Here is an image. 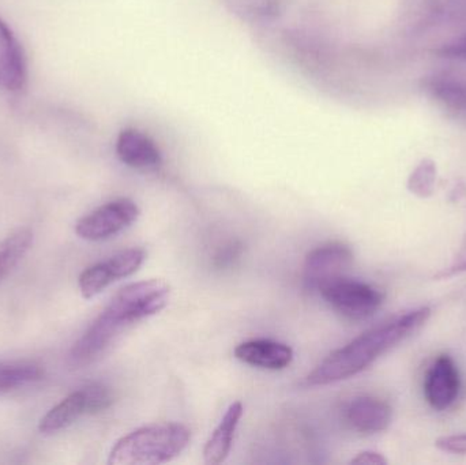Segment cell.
Instances as JSON below:
<instances>
[{
    "instance_id": "cell-15",
    "label": "cell",
    "mask_w": 466,
    "mask_h": 465,
    "mask_svg": "<svg viewBox=\"0 0 466 465\" xmlns=\"http://www.w3.org/2000/svg\"><path fill=\"white\" fill-rule=\"evenodd\" d=\"M427 92L446 111L457 116L466 115V84L449 76H434L426 82Z\"/></svg>"
},
{
    "instance_id": "cell-18",
    "label": "cell",
    "mask_w": 466,
    "mask_h": 465,
    "mask_svg": "<svg viewBox=\"0 0 466 465\" xmlns=\"http://www.w3.org/2000/svg\"><path fill=\"white\" fill-rule=\"evenodd\" d=\"M437 177V164L430 158H424L410 175L408 190L419 198H430L434 196Z\"/></svg>"
},
{
    "instance_id": "cell-8",
    "label": "cell",
    "mask_w": 466,
    "mask_h": 465,
    "mask_svg": "<svg viewBox=\"0 0 466 465\" xmlns=\"http://www.w3.org/2000/svg\"><path fill=\"white\" fill-rule=\"evenodd\" d=\"M459 369L449 355H441L424 379V396L430 406L437 411H445L456 403L459 398Z\"/></svg>"
},
{
    "instance_id": "cell-1",
    "label": "cell",
    "mask_w": 466,
    "mask_h": 465,
    "mask_svg": "<svg viewBox=\"0 0 466 465\" xmlns=\"http://www.w3.org/2000/svg\"><path fill=\"white\" fill-rule=\"evenodd\" d=\"M169 297L171 286L160 278L137 281L123 287L74 344L71 349L74 362L85 365L100 357L126 329L164 310Z\"/></svg>"
},
{
    "instance_id": "cell-17",
    "label": "cell",
    "mask_w": 466,
    "mask_h": 465,
    "mask_svg": "<svg viewBox=\"0 0 466 465\" xmlns=\"http://www.w3.org/2000/svg\"><path fill=\"white\" fill-rule=\"evenodd\" d=\"M43 370L32 363H0V392L38 381Z\"/></svg>"
},
{
    "instance_id": "cell-20",
    "label": "cell",
    "mask_w": 466,
    "mask_h": 465,
    "mask_svg": "<svg viewBox=\"0 0 466 465\" xmlns=\"http://www.w3.org/2000/svg\"><path fill=\"white\" fill-rule=\"evenodd\" d=\"M438 450L453 455H466V434L441 437L435 442Z\"/></svg>"
},
{
    "instance_id": "cell-5",
    "label": "cell",
    "mask_w": 466,
    "mask_h": 465,
    "mask_svg": "<svg viewBox=\"0 0 466 465\" xmlns=\"http://www.w3.org/2000/svg\"><path fill=\"white\" fill-rule=\"evenodd\" d=\"M139 217V207L128 198L115 199L93 210L76 223L79 238L90 242H100L133 226Z\"/></svg>"
},
{
    "instance_id": "cell-12",
    "label": "cell",
    "mask_w": 466,
    "mask_h": 465,
    "mask_svg": "<svg viewBox=\"0 0 466 465\" xmlns=\"http://www.w3.org/2000/svg\"><path fill=\"white\" fill-rule=\"evenodd\" d=\"M235 357L246 365L277 371L284 370L292 363L293 349L279 341L258 339L238 344Z\"/></svg>"
},
{
    "instance_id": "cell-2",
    "label": "cell",
    "mask_w": 466,
    "mask_h": 465,
    "mask_svg": "<svg viewBox=\"0 0 466 465\" xmlns=\"http://www.w3.org/2000/svg\"><path fill=\"white\" fill-rule=\"evenodd\" d=\"M431 317V308H419L364 332L331 352L307 376L309 387H325L358 376L378 358L418 332Z\"/></svg>"
},
{
    "instance_id": "cell-13",
    "label": "cell",
    "mask_w": 466,
    "mask_h": 465,
    "mask_svg": "<svg viewBox=\"0 0 466 465\" xmlns=\"http://www.w3.org/2000/svg\"><path fill=\"white\" fill-rule=\"evenodd\" d=\"M243 412V404L240 401H236L229 406L220 425L216 428L205 445V463L218 465L227 460L231 453L233 440H235L236 430H238Z\"/></svg>"
},
{
    "instance_id": "cell-14",
    "label": "cell",
    "mask_w": 466,
    "mask_h": 465,
    "mask_svg": "<svg viewBox=\"0 0 466 465\" xmlns=\"http://www.w3.org/2000/svg\"><path fill=\"white\" fill-rule=\"evenodd\" d=\"M89 414V399H87L86 390L84 388V389L71 393L65 400L60 401L56 407H54L40 420L38 430L44 436H51V434L65 430L68 426L76 422L79 418Z\"/></svg>"
},
{
    "instance_id": "cell-21",
    "label": "cell",
    "mask_w": 466,
    "mask_h": 465,
    "mask_svg": "<svg viewBox=\"0 0 466 465\" xmlns=\"http://www.w3.org/2000/svg\"><path fill=\"white\" fill-rule=\"evenodd\" d=\"M437 54L440 55L441 57H446V59L466 62V33L465 35H460L456 40L451 41V43L441 46Z\"/></svg>"
},
{
    "instance_id": "cell-9",
    "label": "cell",
    "mask_w": 466,
    "mask_h": 465,
    "mask_svg": "<svg viewBox=\"0 0 466 465\" xmlns=\"http://www.w3.org/2000/svg\"><path fill=\"white\" fill-rule=\"evenodd\" d=\"M27 67L24 49L8 25L0 18V87L19 92L26 85Z\"/></svg>"
},
{
    "instance_id": "cell-7",
    "label": "cell",
    "mask_w": 466,
    "mask_h": 465,
    "mask_svg": "<svg viewBox=\"0 0 466 465\" xmlns=\"http://www.w3.org/2000/svg\"><path fill=\"white\" fill-rule=\"evenodd\" d=\"M353 262L350 246L330 242L319 246L307 254L304 261V283L309 288H319L326 281L344 276Z\"/></svg>"
},
{
    "instance_id": "cell-3",
    "label": "cell",
    "mask_w": 466,
    "mask_h": 465,
    "mask_svg": "<svg viewBox=\"0 0 466 465\" xmlns=\"http://www.w3.org/2000/svg\"><path fill=\"white\" fill-rule=\"evenodd\" d=\"M191 441L190 429L180 423H153L122 437L109 452V465L168 463L182 455Z\"/></svg>"
},
{
    "instance_id": "cell-10",
    "label": "cell",
    "mask_w": 466,
    "mask_h": 465,
    "mask_svg": "<svg viewBox=\"0 0 466 465\" xmlns=\"http://www.w3.org/2000/svg\"><path fill=\"white\" fill-rule=\"evenodd\" d=\"M391 418V407L386 401L371 396L353 399L345 409L348 425L363 436L382 433L390 426Z\"/></svg>"
},
{
    "instance_id": "cell-22",
    "label": "cell",
    "mask_w": 466,
    "mask_h": 465,
    "mask_svg": "<svg viewBox=\"0 0 466 465\" xmlns=\"http://www.w3.org/2000/svg\"><path fill=\"white\" fill-rule=\"evenodd\" d=\"M350 464L386 465L388 464V460H386L385 456L380 455V453L366 450V452L359 453L355 459H352Z\"/></svg>"
},
{
    "instance_id": "cell-6",
    "label": "cell",
    "mask_w": 466,
    "mask_h": 465,
    "mask_svg": "<svg viewBox=\"0 0 466 465\" xmlns=\"http://www.w3.org/2000/svg\"><path fill=\"white\" fill-rule=\"evenodd\" d=\"M147 254L141 248H127L106 261L85 269L79 276V291L85 299H92L115 281L130 278L144 264Z\"/></svg>"
},
{
    "instance_id": "cell-19",
    "label": "cell",
    "mask_w": 466,
    "mask_h": 465,
    "mask_svg": "<svg viewBox=\"0 0 466 465\" xmlns=\"http://www.w3.org/2000/svg\"><path fill=\"white\" fill-rule=\"evenodd\" d=\"M464 272H466V235L451 264L449 265L448 268H445V269L441 270V272L435 276V278H453V276L461 275V273Z\"/></svg>"
},
{
    "instance_id": "cell-4",
    "label": "cell",
    "mask_w": 466,
    "mask_h": 465,
    "mask_svg": "<svg viewBox=\"0 0 466 465\" xmlns=\"http://www.w3.org/2000/svg\"><path fill=\"white\" fill-rule=\"evenodd\" d=\"M318 291L333 310L352 321L374 316L385 299V295L375 287L345 276L326 281Z\"/></svg>"
},
{
    "instance_id": "cell-11",
    "label": "cell",
    "mask_w": 466,
    "mask_h": 465,
    "mask_svg": "<svg viewBox=\"0 0 466 465\" xmlns=\"http://www.w3.org/2000/svg\"><path fill=\"white\" fill-rule=\"evenodd\" d=\"M117 157L131 168L155 171L161 166V153L157 145L141 131L127 128L117 136Z\"/></svg>"
},
{
    "instance_id": "cell-16",
    "label": "cell",
    "mask_w": 466,
    "mask_h": 465,
    "mask_svg": "<svg viewBox=\"0 0 466 465\" xmlns=\"http://www.w3.org/2000/svg\"><path fill=\"white\" fill-rule=\"evenodd\" d=\"M33 232L29 228L16 229L0 243V283L13 272L14 268L32 248Z\"/></svg>"
}]
</instances>
